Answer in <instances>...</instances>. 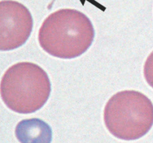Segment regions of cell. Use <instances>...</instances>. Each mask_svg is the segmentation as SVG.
<instances>
[{
	"instance_id": "obj_6",
	"label": "cell",
	"mask_w": 153,
	"mask_h": 143,
	"mask_svg": "<svg viewBox=\"0 0 153 143\" xmlns=\"http://www.w3.org/2000/svg\"><path fill=\"white\" fill-rule=\"evenodd\" d=\"M143 73L146 82L153 88V52L146 59L143 69Z\"/></svg>"
},
{
	"instance_id": "obj_7",
	"label": "cell",
	"mask_w": 153,
	"mask_h": 143,
	"mask_svg": "<svg viewBox=\"0 0 153 143\" xmlns=\"http://www.w3.org/2000/svg\"><path fill=\"white\" fill-rule=\"evenodd\" d=\"M54 1H55V0H52V2H51V4H49V7H48V8H49V9H51V8H52V4H53Z\"/></svg>"
},
{
	"instance_id": "obj_2",
	"label": "cell",
	"mask_w": 153,
	"mask_h": 143,
	"mask_svg": "<svg viewBox=\"0 0 153 143\" xmlns=\"http://www.w3.org/2000/svg\"><path fill=\"white\" fill-rule=\"evenodd\" d=\"M51 93L47 73L38 65L20 62L10 66L1 80V97L10 110L28 114L44 106Z\"/></svg>"
},
{
	"instance_id": "obj_3",
	"label": "cell",
	"mask_w": 153,
	"mask_h": 143,
	"mask_svg": "<svg viewBox=\"0 0 153 143\" xmlns=\"http://www.w3.org/2000/svg\"><path fill=\"white\" fill-rule=\"evenodd\" d=\"M104 121L109 132L118 139L136 140L146 135L153 125V104L135 90L114 95L106 104Z\"/></svg>"
},
{
	"instance_id": "obj_4",
	"label": "cell",
	"mask_w": 153,
	"mask_h": 143,
	"mask_svg": "<svg viewBox=\"0 0 153 143\" xmlns=\"http://www.w3.org/2000/svg\"><path fill=\"white\" fill-rule=\"evenodd\" d=\"M33 18L24 4L12 0L0 2V50L21 47L29 38Z\"/></svg>"
},
{
	"instance_id": "obj_1",
	"label": "cell",
	"mask_w": 153,
	"mask_h": 143,
	"mask_svg": "<svg viewBox=\"0 0 153 143\" xmlns=\"http://www.w3.org/2000/svg\"><path fill=\"white\" fill-rule=\"evenodd\" d=\"M95 31L89 18L75 9L51 13L38 34L40 46L48 54L61 59L81 56L92 45Z\"/></svg>"
},
{
	"instance_id": "obj_5",
	"label": "cell",
	"mask_w": 153,
	"mask_h": 143,
	"mask_svg": "<svg viewBox=\"0 0 153 143\" xmlns=\"http://www.w3.org/2000/svg\"><path fill=\"white\" fill-rule=\"evenodd\" d=\"M15 135L20 143H51L52 130L46 122L33 118L20 121L15 128Z\"/></svg>"
}]
</instances>
